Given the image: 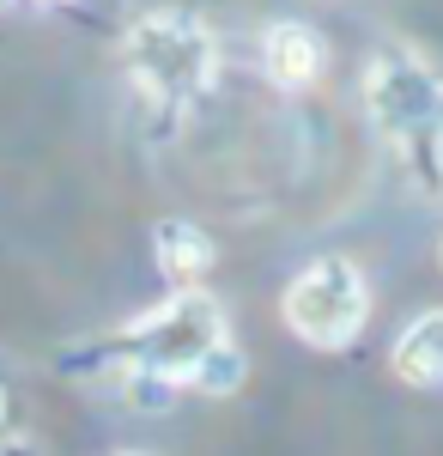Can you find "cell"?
Segmentation results:
<instances>
[{
    "instance_id": "obj_1",
    "label": "cell",
    "mask_w": 443,
    "mask_h": 456,
    "mask_svg": "<svg viewBox=\"0 0 443 456\" xmlns=\"http://www.w3.org/2000/svg\"><path fill=\"white\" fill-rule=\"evenodd\" d=\"M68 371L122 414H165L182 389L213 402L238 395L249 365L231 341V316L213 292H171L165 305L103 335H85L68 353Z\"/></svg>"
},
{
    "instance_id": "obj_2",
    "label": "cell",
    "mask_w": 443,
    "mask_h": 456,
    "mask_svg": "<svg viewBox=\"0 0 443 456\" xmlns=\"http://www.w3.org/2000/svg\"><path fill=\"white\" fill-rule=\"evenodd\" d=\"M116 55H122V73H128V86L140 98L146 134L176 141L182 122L195 116V104L213 92L219 37L206 31V19L189 12V6H146V12L128 19Z\"/></svg>"
},
{
    "instance_id": "obj_3",
    "label": "cell",
    "mask_w": 443,
    "mask_h": 456,
    "mask_svg": "<svg viewBox=\"0 0 443 456\" xmlns=\"http://www.w3.org/2000/svg\"><path fill=\"white\" fill-rule=\"evenodd\" d=\"M365 116L419 201H443V68L413 43H383L365 68Z\"/></svg>"
},
{
    "instance_id": "obj_4",
    "label": "cell",
    "mask_w": 443,
    "mask_h": 456,
    "mask_svg": "<svg viewBox=\"0 0 443 456\" xmlns=\"http://www.w3.org/2000/svg\"><path fill=\"white\" fill-rule=\"evenodd\" d=\"M279 322L316 353H341L365 335L371 322V281L352 256H316L304 262L292 281H286V298H279Z\"/></svg>"
},
{
    "instance_id": "obj_5",
    "label": "cell",
    "mask_w": 443,
    "mask_h": 456,
    "mask_svg": "<svg viewBox=\"0 0 443 456\" xmlns=\"http://www.w3.org/2000/svg\"><path fill=\"white\" fill-rule=\"evenodd\" d=\"M262 68L279 92H304L322 79L328 68V49H322V37L310 31L304 19H273L268 31H262Z\"/></svg>"
},
{
    "instance_id": "obj_6",
    "label": "cell",
    "mask_w": 443,
    "mask_h": 456,
    "mask_svg": "<svg viewBox=\"0 0 443 456\" xmlns=\"http://www.w3.org/2000/svg\"><path fill=\"white\" fill-rule=\"evenodd\" d=\"M152 256H158V274L171 281V292H201V281L219 262L213 238L195 219H158L152 225Z\"/></svg>"
},
{
    "instance_id": "obj_7",
    "label": "cell",
    "mask_w": 443,
    "mask_h": 456,
    "mask_svg": "<svg viewBox=\"0 0 443 456\" xmlns=\"http://www.w3.org/2000/svg\"><path fill=\"white\" fill-rule=\"evenodd\" d=\"M389 371L407 389H443V311H419L389 347Z\"/></svg>"
},
{
    "instance_id": "obj_8",
    "label": "cell",
    "mask_w": 443,
    "mask_h": 456,
    "mask_svg": "<svg viewBox=\"0 0 443 456\" xmlns=\"http://www.w3.org/2000/svg\"><path fill=\"white\" fill-rule=\"evenodd\" d=\"M0 456H43V444L25 432H0Z\"/></svg>"
},
{
    "instance_id": "obj_9",
    "label": "cell",
    "mask_w": 443,
    "mask_h": 456,
    "mask_svg": "<svg viewBox=\"0 0 443 456\" xmlns=\"http://www.w3.org/2000/svg\"><path fill=\"white\" fill-rule=\"evenodd\" d=\"M0 432H12V389L0 384Z\"/></svg>"
},
{
    "instance_id": "obj_10",
    "label": "cell",
    "mask_w": 443,
    "mask_h": 456,
    "mask_svg": "<svg viewBox=\"0 0 443 456\" xmlns=\"http://www.w3.org/2000/svg\"><path fill=\"white\" fill-rule=\"evenodd\" d=\"M438 262H443V249H438Z\"/></svg>"
},
{
    "instance_id": "obj_11",
    "label": "cell",
    "mask_w": 443,
    "mask_h": 456,
    "mask_svg": "<svg viewBox=\"0 0 443 456\" xmlns=\"http://www.w3.org/2000/svg\"><path fill=\"white\" fill-rule=\"evenodd\" d=\"M128 456H140V451H128Z\"/></svg>"
}]
</instances>
